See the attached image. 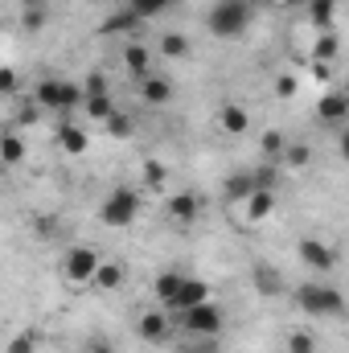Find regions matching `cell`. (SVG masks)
I'll list each match as a JSON object with an SVG mask.
<instances>
[{"instance_id": "cell-1", "label": "cell", "mask_w": 349, "mask_h": 353, "mask_svg": "<svg viewBox=\"0 0 349 353\" xmlns=\"http://www.w3.org/2000/svg\"><path fill=\"white\" fill-rule=\"evenodd\" d=\"M292 304L308 316H341L346 312V292L325 283V279H304L292 288Z\"/></svg>"}, {"instance_id": "cell-2", "label": "cell", "mask_w": 349, "mask_h": 353, "mask_svg": "<svg viewBox=\"0 0 349 353\" xmlns=\"http://www.w3.org/2000/svg\"><path fill=\"white\" fill-rule=\"evenodd\" d=\"M251 4L247 0H214L210 12H206V29L218 37V41H239L247 29H251Z\"/></svg>"}, {"instance_id": "cell-3", "label": "cell", "mask_w": 349, "mask_h": 353, "mask_svg": "<svg viewBox=\"0 0 349 353\" xmlns=\"http://www.w3.org/2000/svg\"><path fill=\"white\" fill-rule=\"evenodd\" d=\"M33 103H37L41 111H58V115L66 119L70 111L87 107V90L79 87V83H70V79L50 74V79H41V83H37V90H33Z\"/></svg>"}, {"instance_id": "cell-4", "label": "cell", "mask_w": 349, "mask_h": 353, "mask_svg": "<svg viewBox=\"0 0 349 353\" xmlns=\"http://www.w3.org/2000/svg\"><path fill=\"white\" fill-rule=\"evenodd\" d=\"M136 218H140V193L128 189V185L111 189V193L99 201V222H103L107 230H128Z\"/></svg>"}, {"instance_id": "cell-5", "label": "cell", "mask_w": 349, "mask_h": 353, "mask_svg": "<svg viewBox=\"0 0 349 353\" xmlns=\"http://www.w3.org/2000/svg\"><path fill=\"white\" fill-rule=\"evenodd\" d=\"M181 325H185L189 337H218L222 333V308L214 300H206L197 308H185L181 312Z\"/></svg>"}, {"instance_id": "cell-6", "label": "cell", "mask_w": 349, "mask_h": 353, "mask_svg": "<svg viewBox=\"0 0 349 353\" xmlns=\"http://www.w3.org/2000/svg\"><path fill=\"white\" fill-rule=\"evenodd\" d=\"M99 267H103L99 251H90V247H70L66 259H62V275H66V283H94Z\"/></svg>"}, {"instance_id": "cell-7", "label": "cell", "mask_w": 349, "mask_h": 353, "mask_svg": "<svg viewBox=\"0 0 349 353\" xmlns=\"http://www.w3.org/2000/svg\"><path fill=\"white\" fill-rule=\"evenodd\" d=\"M300 259H304V267L308 271H317V275H329L333 267H337V251L325 243V239H300Z\"/></svg>"}, {"instance_id": "cell-8", "label": "cell", "mask_w": 349, "mask_h": 353, "mask_svg": "<svg viewBox=\"0 0 349 353\" xmlns=\"http://www.w3.org/2000/svg\"><path fill=\"white\" fill-rule=\"evenodd\" d=\"M136 333H140V341H148V345H165L169 333H173V325H169V308H148V312L140 316Z\"/></svg>"}, {"instance_id": "cell-9", "label": "cell", "mask_w": 349, "mask_h": 353, "mask_svg": "<svg viewBox=\"0 0 349 353\" xmlns=\"http://www.w3.org/2000/svg\"><path fill=\"white\" fill-rule=\"evenodd\" d=\"M317 119H321L325 128L346 123L349 119V90H329V94H321V103H317Z\"/></svg>"}, {"instance_id": "cell-10", "label": "cell", "mask_w": 349, "mask_h": 353, "mask_svg": "<svg viewBox=\"0 0 349 353\" xmlns=\"http://www.w3.org/2000/svg\"><path fill=\"white\" fill-rule=\"evenodd\" d=\"M251 283H255V292H259V296H267V300L288 292V283H283L279 267H271V263H255V267H251Z\"/></svg>"}, {"instance_id": "cell-11", "label": "cell", "mask_w": 349, "mask_h": 353, "mask_svg": "<svg viewBox=\"0 0 349 353\" xmlns=\"http://www.w3.org/2000/svg\"><path fill=\"white\" fill-rule=\"evenodd\" d=\"M210 300V288L197 279V275H185V283H181V292H177V300L169 304V312H185V308H197V304H206Z\"/></svg>"}, {"instance_id": "cell-12", "label": "cell", "mask_w": 349, "mask_h": 353, "mask_svg": "<svg viewBox=\"0 0 349 353\" xmlns=\"http://www.w3.org/2000/svg\"><path fill=\"white\" fill-rule=\"evenodd\" d=\"M165 214L181 222V226H189V222H197V214H201V201L193 197V193H173L169 201H165Z\"/></svg>"}, {"instance_id": "cell-13", "label": "cell", "mask_w": 349, "mask_h": 353, "mask_svg": "<svg viewBox=\"0 0 349 353\" xmlns=\"http://www.w3.org/2000/svg\"><path fill=\"white\" fill-rule=\"evenodd\" d=\"M140 99H144L148 107H165V103L173 99V83L161 79V74H148V79H140Z\"/></svg>"}, {"instance_id": "cell-14", "label": "cell", "mask_w": 349, "mask_h": 353, "mask_svg": "<svg viewBox=\"0 0 349 353\" xmlns=\"http://www.w3.org/2000/svg\"><path fill=\"white\" fill-rule=\"evenodd\" d=\"M218 128H222V132H230V136H243V132L251 128L247 107H243V103H226V107L218 111Z\"/></svg>"}, {"instance_id": "cell-15", "label": "cell", "mask_w": 349, "mask_h": 353, "mask_svg": "<svg viewBox=\"0 0 349 353\" xmlns=\"http://www.w3.org/2000/svg\"><path fill=\"white\" fill-rule=\"evenodd\" d=\"M148 62H152V58H148V46H136V41H128V46H123V66H128V74H132L136 83L152 74V70H148Z\"/></svg>"}, {"instance_id": "cell-16", "label": "cell", "mask_w": 349, "mask_h": 353, "mask_svg": "<svg viewBox=\"0 0 349 353\" xmlns=\"http://www.w3.org/2000/svg\"><path fill=\"white\" fill-rule=\"evenodd\" d=\"M308 21L317 25V33H329L337 21V0H308Z\"/></svg>"}, {"instance_id": "cell-17", "label": "cell", "mask_w": 349, "mask_h": 353, "mask_svg": "<svg viewBox=\"0 0 349 353\" xmlns=\"http://www.w3.org/2000/svg\"><path fill=\"white\" fill-rule=\"evenodd\" d=\"M21 161H25V140L8 128V132H4V140H0V165H4V169H17Z\"/></svg>"}, {"instance_id": "cell-18", "label": "cell", "mask_w": 349, "mask_h": 353, "mask_svg": "<svg viewBox=\"0 0 349 353\" xmlns=\"http://www.w3.org/2000/svg\"><path fill=\"white\" fill-rule=\"evenodd\" d=\"M58 144H62L70 157H83L90 140H87V132H83V128H74V123H66V119H62V128H58Z\"/></svg>"}, {"instance_id": "cell-19", "label": "cell", "mask_w": 349, "mask_h": 353, "mask_svg": "<svg viewBox=\"0 0 349 353\" xmlns=\"http://www.w3.org/2000/svg\"><path fill=\"white\" fill-rule=\"evenodd\" d=\"M181 283H185V275H181V271H161V275H157V283H152V292H157V300L169 308V304L177 300V292H181Z\"/></svg>"}, {"instance_id": "cell-20", "label": "cell", "mask_w": 349, "mask_h": 353, "mask_svg": "<svg viewBox=\"0 0 349 353\" xmlns=\"http://www.w3.org/2000/svg\"><path fill=\"white\" fill-rule=\"evenodd\" d=\"M243 205H247V218H251V222H263V218L275 210V193H271V189H255Z\"/></svg>"}, {"instance_id": "cell-21", "label": "cell", "mask_w": 349, "mask_h": 353, "mask_svg": "<svg viewBox=\"0 0 349 353\" xmlns=\"http://www.w3.org/2000/svg\"><path fill=\"white\" fill-rule=\"evenodd\" d=\"M140 12H132V8H123V12H115L111 21H103V33H136L140 29Z\"/></svg>"}, {"instance_id": "cell-22", "label": "cell", "mask_w": 349, "mask_h": 353, "mask_svg": "<svg viewBox=\"0 0 349 353\" xmlns=\"http://www.w3.org/2000/svg\"><path fill=\"white\" fill-rule=\"evenodd\" d=\"M337 50H341V37H337V29H329V33H317V46H312V58H317V62H333V58H337Z\"/></svg>"}, {"instance_id": "cell-23", "label": "cell", "mask_w": 349, "mask_h": 353, "mask_svg": "<svg viewBox=\"0 0 349 353\" xmlns=\"http://www.w3.org/2000/svg\"><path fill=\"white\" fill-rule=\"evenodd\" d=\"M255 189H259V185H255V176H247V173L230 176V181H226V201H247Z\"/></svg>"}, {"instance_id": "cell-24", "label": "cell", "mask_w": 349, "mask_h": 353, "mask_svg": "<svg viewBox=\"0 0 349 353\" xmlns=\"http://www.w3.org/2000/svg\"><path fill=\"white\" fill-rule=\"evenodd\" d=\"M123 283V267L119 263H103L99 267V275H94V288H103V292H115Z\"/></svg>"}, {"instance_id": "cell-25", "label": "cell", "mask_w": 349, "mask_h": 353, "mask_svg": "<svg viewBox=\"0 0 349 353\" xmlns=\"http://www.w3.org/2000/svg\"><path fill=\"white\" fill-rule=\"evenodd\" d=\"M181 0H128V8L132 12H140V17H157V12H169V8H177Z\"/></svg>"}, {"instance_id": "cell-26", "label": "cell", "mask_w": 349, "mask_h": 353, "mask_svg": "<svg viewBox=\"0 0 349 353\" xmlns=\"http://www.w3.org/2000/svg\"><path fill=\"white\" fill-rule=\"evenodd\" d=\"M161 54H165V58H185V54H189V37H185V33H165V37H161Z\"/></svg>"}, {"instance_id": "cell-27", "label": "cell", "mask_w": 349, "mask_h": 353, "mask_svg": "<svg viewBox=\"0 0 349 353\" xmlns=\"http://www.w3.org/2000/svg\"><path fill=\"white\" fill-rule=\"evenodd\" d=\"M87 115H90V119H99V123H107V119L115 115V103H111V94H99V99H87Z\"/></svg>"}, {"instance_id": "cell-28", "label": "cell", "mask_w": 349, "mask_h": 353, "mask_svg": "<svg viewBox=\"0 0 349 353\" xmlns=\"http://www.w3.org/2000/svg\"><path fill=\"white\" fill-rule=\"evenodd\" d=\"M259 148H263V157H283L288 152V140H283V132H263V140H259Z\"/></svg>"}, {"instance_id": "cell-29", "label": "cell", "mask_w": 349, "mask_h": 353, "mask_svg": "<svg viewBox=\"0 0 349 353\" xmlns=\"http://www.w3.org/2000/svg\"><path fill=\"white\" fill-rule=\"evenodd\" d=\"M283 161H288L292 169H308V165H312V148H308V144H288Z\"/></svg>"}, {"instance_id": "cell-30", "label": "cell", "mask_w": 349, "mask_h": 353, "mask_svg": "<svg viewBox=\"0 0 349 353\" xmlns=\"http://www.w3.org/2000/svg\"><path fill=\"white\" fill-rule=\"evenodd\" d=\"M288 353H317V337L304 333V329H296V333L288 337Z\"/></svg>"}, {"instance_id": "cell-31", "label": "cell", "mask_w": 349, "mask_h": 353, "mask_svg": "<svg viewBox=\"0 0 349 353\" xmlns=\"http://www.w3.org/2000/svg\"><path fill=\"white\" fill-rule=\"evenodd\" d=\"M165 176H169V169H165L161 161H144V181H148L152 189H161V185H165Z\"/></svg>"}, {"instance_id": "cell-32", "label": "cell", "mask_w": 349, "mask_h": 353, "mask_svg": "<svg viewBox=\"0 0 349 353\" xmlns=\"http://www.w3.org/2000/svg\"><path fill=\"white\" fill-rule=\"evenodd\" d=\"M83 90H87V99H99V94H111V87H107V79L99 74V70H90L87 83H83Z\"/></svg>"}, {"instance_id": "cell-33", "label": "cell", "mask_w": 349, "mask_h": 353, "mask_svg": "<svg viewBox=\"0 0 349 353\" xmlns=\"http://www.w3.org/2000/svg\"><path fill=\"white\" fill-rule=\"evenodd\" d=\"M107 132H111V136H132V115L115 111V115L107 119Z\"/></svg>"}, {"instance_id": "cell-34", "label": "cell", "mask_w": 349, "mask_h": 353, "mask_svg": "<svg viewBox=\"0 0 349 353\" xmlns=\"http://www.w3.org/2000/svg\"><path fill=\"white\" fill-rule=\"evenodd\" d=\"M296 90H300V79H296V74H279V79H275V94H279V99H296Z\"/></svg>"}, {"instance_id": "cell-35", "label": "cell", "mask_w": 349, "mask_h": 353, "mask_svg": "<svg viewBox=\"0 0 349 353\" xmlns=\"http://www.w3.org/2000/svg\"><path fill=\"white\" fill-rule=\"evenodd\" d=\"M8 353H37V333H21V337H12Z\"/></svg>"}, {"instance_id": "cell-36", "label": "cell", "mask_w": 349, "mask_h": 353, "mask_svg": "<svg viewBox=\"0 0 349 353\" xmlns=\"http://www.w3.org/2000/svg\"><path fill=\"white\" fill-rule=\"evenodd\" d=\"M0 90H4V94H12V90H17V70H12V66H4V70H0Z\"/></svg>"}, {"instance_id": "cell-37", "label": "cell", "mask_w": 349, "mask_h": 353, "mask_svg": "<svg viewBox=\"0 0 349 353\" xmlns=\"http://www.w3.org/2000/svg\"><path fill=\"white\" fill-rule=\"evenodd\" d=\"M25 25L29 29H41L46 25V8H25Z\"/></svg>"}, {"instance_id": "cell-38", "label": "cell", "mask_w": 349, "mask_h": 353, "mask_svg": "<svg viewBox=\"0 0 349 353\" xmlns=\"http://www.w3.org/2000/svg\"><path fill=\"white\" fill-rule=\"evenodd\" d=\"M255 185H259V189H271V185H275V169H259V173H255Z\"/></svg>"}, {"instance_id": "cell-39", "label": "cell", "mask_w": 349, "mask_h": 353, "mask_svg": "<svg viewBox=\"0 0 349 353\" xmlns=\"http://www.w3.org/2000/svg\"><path fill=\"white\" fill-rule=\"evenodd\" d=\"M87 353H115V345H111V341H103V337H94V341L87 345Z\"/></svg>"}, {"instance_id": "cell-40", "label": "cell", "mask_w": 349, "mask_h": 353, "mask_svg": "<svg viewBox=\"0 0 349 353\" xmlns=\"http://www.w3.org/2000/svg\"><path fill=\"white\" fill-rule=\"evenodd\" d=\"M337 148H341V157H346V161H349V128H346V132H341V144H337Z\"/></svg>"}, {"instance_id": "cell-41", "label": "cell", "mask_w": 349, "mask_h": 353, "mask_svg": "<svg viewBox=\"0 0 349 353\" xmlns=\"http://www.w3.org/2000/svg\"><path fill=\"white\" fill-rule=\"evenodd\" d=\"M21 4H25V8H41V0H21Z\"/></svg>"}]
</instances>
